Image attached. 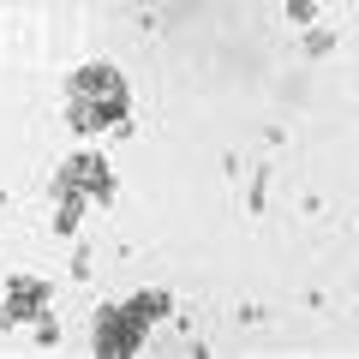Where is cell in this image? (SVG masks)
Returning <instances> with one entry per match:
<instances>
[{
  "instance_id": "6da1fadb",
  "label": "cell",
  "mask_w": 359,
  "mask_h": 359,
  "mask_svg": "<svg viewBox=\"0 0 359 359\" xmlns=\"http://www.w3.org/2000/svg\"><path fill=\"white\" fill-rule=\"evenodd\" d=\"M120 108H126V90H120V78L102 72V66H96V72H78L72 96H66V114L84 132H102L108 120H120Z\"/></svg>"
}]
</instances>
